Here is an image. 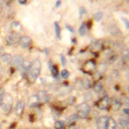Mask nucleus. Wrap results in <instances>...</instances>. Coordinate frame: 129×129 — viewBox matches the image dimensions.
I'll list each match as a JSON object with an SVG mask.
<instances>
[{"mask_svg": "<svg viewBox=\"0 0 129 129\" xmlns=\"http://www.w3.org/2000/svg\"><path fill=\"white\" fill-rule=\"evenodd\" d=\"M41 70V63L38 59H36L30 64L26 76L29 82L31 83L35 82L39 76Z\"/></svg>", "mask_w": 129, "mask_h": 129, "instance_id": "obj_1", "label": "nucleus"}, {"mask_svg": "<svg viewBox=\"0 0 129 129\" xmlns=\"http://www.w3.org/2000/svg\"><path fill=\"white\" fill-rule=\"evenodd\" d=\"M1 106L6 113H8L11 111L13 106V98L9 94H5Z\"/></svg>", "mask_w": 129, "mask_h": 129, "instance_id": "obj_2", "label": "nucleus"}, {"mask_svg": "<svg viewBox=\"0 0 129 129\" xmlns=\"http://www.w3.org/2000/svg\"><path fill=\"white\" fill-rule=\"evenodd\" d=\"M20 39V34L18 32H13L6 36V42L9 45H14L19 42Z\"/></svg>", "mask_w": 129, "mask_h": 129, "instance_id": "obj_3", "label": "nucleus"}, {"mask_svg": "<svg viewBox=\"0 0 129 129\" xmlns=\"http://www.w3.org/2000/svg\"><path fill=\"white\" fill-rule=\"evenodd\" d=\"M77 109L81 117H86L90 112V107L87 103H82L77 106Z\"/></svg>", "mask_w": 129, "mask_h": 129, "instance_id": "obj_4", "label": "nucleus"}, {"mask_svg": "<svg viewBox=\"0 0 129 129\" xmlns=\"http://www.w3.org/2000/svg\"><path fill=\"white\" fill-rule=\"evenodd\" d=\"M108 103V98L107 96H104L101 99H99L98 101H97L96 103V106L99 109L103 110L105 109L107 107Z\"/></svg>", "mask_w": 129, "mask_h": 129, "instance_id": "obj_5", "label": "nucleus"}, {"mask_svg": "<svg viewBox=\"0 0 129 129\" xmlns=\"http://www.w3.org/2000/svg\"><path fill=\"white\" fill-rule=\"evenodd\" d=\"M24 59L22 56L17 55L14 56L11 60V62L13 65L16 67L18 69H20L23 63L24 62Z\"/></svg>", "mask_w": 129, "mask_h": 129, "instance_id": "obj_6", "label": "nucleus"}, {"mask_svg": "<svg viewBox=\"0 0 129 129\" xmlns=\"http://www.w3.org/2000/svg\"><path fill=\"white\" fill-rule=\"evenodd\" d=\"M39 100V98L37 95H33L30 96L28 99V105L30 107H36L38 105Z\"/></svg>", "mask_w": 129, "mask_h": 129, "instance_id": "obj_7", "label": "nucleus"}, {"mask_svg": "<svg viewBox=\"0 0 129 129\" xmlns=\"http://www.w3.org/2000/svg\"><path fill=\"white\" fill-rule=\"evenodd\" d=\"M107 118L108 117L107 116H101L99 117L96 121L97 128L98 129H105V125Z\"/></svg>", "mask_w": 129, "mask_h": 129, "instance_id": "obj_8", "label": "nucleus"}, {"mask_svg": "<svg viewBox=\"0 0 129 129\" xmlns=\"http://www.w3.org/2000/svg\"><path fill=\"white\" fill-rule=\"evenodd\" d=\"M24 107H25V104L23 101L18 102L16 104L14 109L15 114L17 116L21 115L23 112Z\"/></svg>", "mask_w": 129, "mask_h": 129, "instance_id": "obj_9", "label": "nucleus"}, {"mask_svg": "<svg viewBox=\"0 0 129 129\" xmlns=\"http://www.w3.org/2000/svg\"><path fill=\"white\" fill-rule=\"evenodd\" d=\"M31 42V39L29 36H24L21 37L19 43L20 46L23 48L27 47L30 44Z\"/></svg>", "mask_w": 129, "mask_h": 129, "instance_id": "obj_10", "label": "nucleus"}, {"mask_svg": "<svg viewBox=\"0 0 129 129\" xmlns=\"http://www.w3.org/2000/svg\"><path fill=\"white\" fill-rule=\"evenodd\" d=\"M116 124L114 120L112 117H108L105 129H115Z\"/></svg>", "mask_w": 129, "mask_h": 129, "instance_id": "obj_11", "label": "nucleus"}, {"mask_svg": "<svg viewBox=\"0 0 129 129\" xmlns=\"http://www.w3.org/2000/svg\"><path fill=\"white\" fill-rule=\"evenodd\" d=\"M12 57L10 54L5 53L1 56V60L5 63L8 64L11 62Z\"/></svg>", "mask_w": 129, "mask_h": 129, "instance_id": "obj_12", "label": "nucleus"}, {"mask_svg": "<svg viewBox=\"0 0 129 129\" xmlns=\"http://www.w3.org/2000/svg\"><path fill=\"white\" fill-rule=\"evenodd\" d=\"M79 115L78 114H72L71 115H70L67 120V124L70 125H72V124L74 123V122H75L79 118Z\"/></svg>", "mask_w": 129, "mask_h": 129, "instance_id": "obj_13", "label": "nucleus"}, {"mask_svg": "<svg viewBox=\"0 0 129 129\" xmlns=\"http://www.w3.org/2000/svg\"><path fill=\"white\" fill-rule=\"evenodd\" d=\"M119 124L121 126H127L128 124V119L127 117H124L123 116L120 117L119 118Z\"/></svg>", "mask_w": 129, "mask_h": 129, "instance_id": "obj_14", "label": "nucleus"}, {"mask_svg": "<svg viewBox=\"0 0 129 129\" xmlns=\"http://www.w3.org/2000/svg\"><path fill=\"white\" fill-rule=\"evenodd\" d=\"M95 61L93 59L88 60L85 63V69H88V71H89L90 70L93 69L95 66Z\"/></svg>", "mask_w": 129, "mask_h": 129, "instance_id": "obj_15", "label": "nucleus"}, {"mask_svg": "<svg viewBox=\"0 0 129 129\" xmlns=\"http://www.w3.org/2000/svg\"><path fill=\"white\" fill-rule=\"evenodd\" d=\"M102 89V86L101 85V83L99 82H97L96 83H95L93 85V90L95 92L98 93L100 92L101 91Z\"/></svg>", "mask_w": 129, "mask_h": 129, "instance_id": "obj_16", "label": "nucleus"}, {"mask_svg": "<svg viewBox=\"0 0 129 129\" xmlns=\"http://www.w3.org/2000/svg\"><path fill=\"white\" fill-rule=\"evenodd\" d=\"M120 103L116 99L113 100L112 103V110L114 111H117L120 107Z\"/></svg>", "mask_w": 129, "mask_h": 129, "instance_id": "obj_17", "label": "nucleus"}, {"mask_svg": "<svg viewBox=\"0 0 129 129\" xmlns=\"http://www.w3.org/2000/svg\"><path fill=\"white\" fill-rule=\"evenodd\" d=\"M82 84L84 89L88 90L90 87V81L87 78H84L82 81Z\"/></svg>", "mask_w": 129, "mask_h": 129, "instance_id": "obj_18", "label": "nucleus"}, {"mask_svg": "<svg viewBox=\"0 0 129 129\" xmlns=\"http://www.w3.org/2000/svg\"><path fill=\"white\" fill-rule=\"evenodd\" d=\"M54 28H55V31L56 37L59 39H60V28L58 24L56 22H54Z\"/></svg>", "mask_w": 129, "mask_h": 129, "instance_id": "obj_19", "label": "nucleus"}, {"mask_svg": "<svg viewBox=\"0 0 129 129\" xmlns=\"http://www.w3.org/2000/svg\"><path fill=\"white\" fill-rule=\"evenodd\" d=\"M53 76L55 78L57 77L58 76V69L57 66H55V65H52L51 68L50 69Z\"/></svg>", "mask_w": 129, "mask_h": 129, "instance_id": "obj_20", "label": "nucleus"}, {"mask_svg": "<svg viewBox=\"0 0 129 129\" xmlns=\"http://www.w3.org/2000/svg\"><path fill=\"white\" fill-rule=\"evenodd\" d=\"M86 31V26L84 23H83L79 28V33L81 36L84 35Z\"/></svg>", "mask_w": 129, "mask_h": 129, "instance_id": "obj_21", "label": "nucleus"}, {"mask_svg": "<svg viewBox=\"0 0 129 129\" xmlns=\"http://www.w3.org/2000/svg\"><path fill=\"white\" fill-rule=\"evenodd\" d=\"M63 127V122L62 121H56L54 124L55 129H62Z\"/></svg>", "mask_w": 129, "mask_h": 129, "instance_id": "obj_22", "label": "nucleus"}, {"mask_svg": "<svg viewBox=\"0 0 129 129\" xmlns=\"http://www.w3.org/2000/svg\"><path fill=\"white\" fill-rule=\"evenodd\" d=\"M105 70H106V67L103 64H100L98 66L97 71L100 74L103 73L105 71Z\"/></svg>", "mask_w": 129, "mask_h": 129, "instance_id": "obj_23", "label": "nucleus"}, {"mask_svg": "<svg viewBox=\"0 0 129 129\" xmlns=\"http://www.w3.org/2000/svg\"><path fill=\"white\" fill-rule=\"evenodd\" d=\"M11 27L12 28L17 29V30H20L21 29V25L20 23L18 22H13L11 24Z\"/></svg>", "mask_w": 129, "mask_h": 129, "instance_id": "obj_24", "label": "nucleus"}, {"mask_svg": "<svg viewBox=\"0 0 129 129\" xmlns=\"http://www.w3.org/2000/svg\"><path fill=\"white\" fill-rule=\"evenodd\" d=\"M102 16H103V14L102 12H98L94 15V18L96 21L98 22L102 18Z\"/></svg>", "mask_w": 129, "mask_h": 129, "instance_id": "obj_25", "label": "nucleus"}, {"mask_svg": "<svg viewBox=\"0 0 129 129\" xmlns=\"http://www.w3.org/2000/svg\"><path fill=\"white\" fill-rule=\"evenodd\" d=\"M5 95V89L3 88H0V106H1L2 105Z\"/></svg>", "mask_w": 129, "mask_h": 129, "instance_id": "obj_26", "label": "nucleus"}, {"mask_svg": "<svg viewBox=\"0 0 129 129\" xmlns=\"http://www.w3.org/2000/svg\"><path fill=\"white\" fill-rule=\"evenodd\" d=\"M69 74H70L69 72L65 69L62 70L61 72V76L63 78H64V79L68 78L69 76Z\"/></svg>", "mask_w": 129, "mask_h": 129, "instance_id": "obj_27", "label": "nucleus"}, {"mask_svg": "<svg viewBox=\"0 0 129 129\" xmlns=\"http://www.w3.org/2000/svg\"><path fill=\"white\" fill-rule=\"evenodd\" d=\"M79 12H80V16L81 17L82 16V15L86 14L87 13V11L84 7H81L79 9Z\"/></svg>", "mask_w": 129, "mask_h": 129, "instance_id": "obj_28", "label": "nucleus"}, {"mask_svg": "<svg viewBox=\"0 0 129 129\" xmlns=\"http://www.w3.org/2000/svg\"><path fill=\"white\" fill-rule=\"evenodd\" d=\"M60 60H61V63L62 64V66L64 67L66 63V62H67V60H66V59L65 58V57L62 55V54H61L60 55Z\"/></svg>", "mask_w": 129, "mask_h": 129, "instance_id": "obj_29", "label": "nucleus"}, {"mask_svg": "<svg viewBox=\"0 0 129 129\" xmlns=\"http://www.w3.org/2000/svg\"><path fill=\"white\" fill-rule=\"evenodd\" d=\"M121 19L122 21V22L124 23L126 28H128V26H129V23H128V20L126 18H121Z\"/></svg>", "mask_w": 129, "mask_h": 129, "instance_id": "obj_30", "label": "nucleus"}, {"mask_svg": "<svg viewBox=\"0 0 129 129\" xmlns=\"http://www.w3.org/2000/svg\"><path fill=\"white\" fill-rule=\"evenodd\" d=\"M85 99L87 101H89L92 99V95H91V93H90V92H88V93H87L85 95Z\"/></svg>", "mask_w": 129, "mask_h": 129, "instance_id": "obj_31", "label": "nucleus"}, {"mask_svg": "<svg viewBox=\"0 0 129 129\" xmlns=\"http://www.w3.org/2000/svg\"><path fill=\"white\" fill-rule=\"evenodd\" d=\"M66 28L70 32H71V33H74V28L72 27H71L70 25H66Z\"/></svg>", "mask_w": 129, "mask_h": 129, "instance_id": "obj_32", "label": "nucleus"}, {"mask_svg": "<svg viewBox=\"0 0 129 129\" xmlns=\"http://www.w3.org/2000/svg\"><path fill=\"white\" fill-rule=\"evenodd\" d=\"M75 102V98L74 97H70L69 99V101H68V102L69 104H72L74 103V102Z\"/></svg>", "mask_w": 129, "mask_h": 129, "instance_id": "obj_33", "label": "nucleus"}, {"mask_svg": "<svg viewBox=\"0 0 129 129\" xmlns=\"http://www.w3.org/2000/svg\"><path fill=\"white\" fill-rule=\"evenodd\" d=\"M3 54H4V47L0 45V56H2Z\"/></svg>", "mask_w": 129, "mask_h": 129, "instance_id": "obj_34", "label": "nucleus"}, {"mask_svg": "<svg viewBox=\"0 0 129 129\" xmlns=\"http://www.w3.org/2000/svg\"><path fill=\"white\" fill-rule=\"evenodd\" d=\"M92 21H89L87 22V26L88 29H90V28H91V26H92Z\"/></svg>", "mask_w": 129, "mask_h": 129, "instance_id": "obj_35", "label": "nucleus"}, {"mask_svg": "<svg viewBox=\"0 0 129 129\" xmlns=\"http://www.w3.org/2000/svg\"><path fill=\"white\" fill-rule=\"evenodd\" d=\"M123 112L126 114V115H128V112H129V110H128V109H127V108H124V109H123Z\"/></svg>", "mask_w": 129, "mask_h": 129, "instance_id": "obj_36", "label": "nucleus"}, {"mask_svg": "<svg viewBox=\"0 0 129 129\" xmlns=\"http://www.w3.org/2000/svg\"><path fill=\"white\" fill-rule=\"evenodd\" d=\"M61 5V1H57L56 2V5H55V6L56 7H59Z\"/></svg>", "mask_w": 129, "mask_h": 129, "instance_id": "obj_37", "label": "nucleus"}, {"mask_svg": "<svg viewBox=\"0 0 129 129\" xmlns=\"http://www.w3.org/2000/svg\"><path fill=\"white\" fill-rule=\"evenodd\" d=\"M18 2H19L20 4H21V5H24V4H25L27 2V1H26V0H24V1H22V0H21V1H19Z\"/></svg>", "mask_w": 129, "mask_h": 129, "instance_id": "obj_38", "label": "nucleus"}, {"mask_svg": "<svg viewBox=\"0 0 129 129\" xmlns=\"http://www.w3.org/2000/svg\"><path fill=\"white\" fill-rule=\"evenodd\" d=\"M124 104L126 105V106H128V99L127 98H126L124 100Z\"/></svg>", "mask_w": 129, "mask_h": 129, "instance_id": "obj_39", "label": "nucleus"}, {"mask_svg": "<svg viewBox=\"0 0 129 129\" xmlns=\"http://www.w3.org/2000/svg\"><path fill=\"white\" fill-rule=\"evenodd\" d=\"M44 52H45V53L46 54H48V53H49V50H48V49L47 48H45L44 49Z\"/></svg>", "mask_w": 129, "mask_h": 129, "instance_id": "obj_40", "label": "nucleus"}, {"mask_svg": "<svg viewBox=\"0 0 129 129\" xmlns=\"http://www.w3.org/2000/svg\"><path fill=\"white\" fill-rule=\"evenodd\" d=\"M72 42H73L74 43H75L77 42V40H76V39L75 38H73V39H72Z\"/></svg>", "mask_w": 129, "mask_h": 129, "instance_id": "obj_41", "label": "nucleus"}, {"mask_svg": "<svg viewBox=\"0 0 129 129\" xmlns=\"http://www.w3.org/2000/svg\"><path fill=\"white\" fill-rule=\"evenodd\" d=\"M71 129H77L76 128H75V127H72V128H71Z\"/></svg>", "mask_w": 129, "mask_h": 129, "instance_id": "obj_42", "label": "nucleus"}, {"mask_svg": "<svg viewBox=\"0 0 129 129\" xmlns=\"http://www.w3.org/2000/svg\"><path fill=\"white\" fill-rule=\"evenodd\" d=\"M0 129H1V125H0Z\"/></svg>", "mask_w": 129, "mask_h": 129, "instance_id": "obj_43", "label": "nucleus"}]
</instances>
